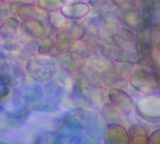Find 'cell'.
Instances as JSON below:
<instances>
[{"label":"cell","mask_w":160,"mask_h":144,"mask_svg":"<svg viewBox=\"0 0 160 144\" xmlns=\"http://www.w3.org/2000/svg\"><path fill=\"white\" fill-rule=\"evenodd\" d=\"M42 59H37L29 61L26 69L28 73L36 80V81H46L52 77L54 72V69L52 63L48 60L41 61Z\"/></svg>","instance_id":"cell-1"},{"label":"cell","mask_w":160,"mask_h":144,"mask_svg":"<svg viewBox=\"0 0 160 144\" xmlns=\"http://www.w3.org/2000/svg\"><path fill=\"white\" fill-rule=\"evenodd\" d=\"M109 97L112 104L125 115L132 113L135 110V105L132 98L124 91L112 88L109 91Z\"/></svg>","instance_id":"cell-2"},{"label":"cell","mask_w":160,"mask_h":144,"mask_svg":"<svg viewBox=\"0 0 160 144\" xmlns=\"http://www.w3.org/2000/svg\"><path fill=\"white\" fill-rule=\"evenodd\" d=\"M112 39L115 42V45L120 49L135 51L137 50L138 40L137 37L128 29L126 28H118L112 34Z\"/></svg>","instance_id":"cell-3"},{"label":"cell","mask_w":160,"mask_h":144,"mask_svg":"<svg viewBox=\"0 0 160 144\" xmlns=\"http://www.w3.org/2000/svg\"><path fill=\"white\" fill-rule=\"evenodd\" d=\"M59 64L61 67L69 72L81 71L85 64L84 57L79 52H64L59 57Z\"/></svg>","instance_id":"cell-4"},{"label":"cell","mask_w":160,"mask_h":144,"mask_svg":"<svg viewBox=\"0 0 160 144\" xmlns=\"http://www.w3.org/2000/svg\"><path fill=\"white\" fill-rule=\"evenodd\" d=\"M106 133L111 144H130L127 130L118 124L109 125Z\"/></svg>","instance_id":"cell-5"},{"label":"cell","mask_w":160,"mask_h":144,"mask_svg":"<svg viewBox=\"0 0 160 144\" xmlns=\"http://www.w3.org/2000/svg\"><path fill=\"white\" fill-rule=\"evenodd\" d=\"M89 11V7L85 3L76 2L62 7V14L69 19H81L84 17Z\"/></svg>","instance_id":"cell-6"},{"label":"cell","mask_w":160,"mask_h":144,"mask_svg":"<svg viewBox=\"0 0 160 144\" xmlns=\"http://www.w3.org/2000/svg\"><path fill=\"white\" fill-rule=\"evenodd\" d=\"M21 29L23 35L32 38H38L45 34V28L43 24L39 21L34 19L23 22L21 26Z\"/></svg>","instance_id":"cell-7"},{"label":"cell","mask_w":160,"mask_h":144,"mask_svg":"<svg viewBox=\"0 0 160 144\" xmlns=\"http://www.w3.org/2000/svg\"><path fill=\"white\" fill-rule=\"evenodd\" d=\"M55 37L57 41V46L60 49V51H64L68 52V51H69L75 45L73 37L70 35V33L67 28L58 30Z\"/></svg>","instance_id":"cell-8"},{"label":"cell","mask_w":160,"mask_h":144,"mask_svg":"<svg viewBox=\"0 0 160 144\" xmlns=\"http://www.w3.org/2000/svg\"><path fill=\"white\" fill-rule=\"evenodd\" d=\"M130 136V142L132 144H147L148 137L144 127L139 124H135L129 127L128 129Z\"/></svg>","instance_id":"cell-9"},{"label":"cell","mask_w":160,"mask_h":144,"mask_svg":"<svg viewBox=\"0 0 160 144\" xmlns=\"http://www.w3.org/2000/svg\"><path fill=\"white\" fill-rule=\"evenodd\" d=\"M19 27V22L15 18H8L1 25L0 33L3 38L11 40L15 37L17 34V29Z\"/></svg>","instance_id":"cell-10"},{"label":"cell","mask_w":160,"mask_h":144,"mask_svg":"<svg viewBox=\"0 0 160 144\" xmlns=\"http://www.w3.org/2000/svg\"><path fill=\"white\" fill-rule=\"evenodd\" d=\"M59 51L60 49L53 43L52 39L49 37H44L38 47V52L40 54L56 55L59 53Z\"/></svg>","instance_id":"cell-11"},{"label":"cell","mask_w":160,"mask_h":144,"mask_svg":"<svg viewBox=\"0 0 160 144\" xmlns=\"http://www.w3.org/2000/svg\"><path fill=\"white\" fill-rule=\"evenodd\" d=\"M15 12L18 14L19 17L27 21V20H32V18L36 17L37 9L32 4L19 2L18 6H16Z\"/></svg>","instance_id":"cell-12"},{"label":"cell","mask_w":160,"mask_h":144,"mask_svg":"<svg viewBox=\"0 0 160 144\" xmlns=\"http://www.w3.org/2000/svg\"><path fill=\"white\" fill-rule=\"evenodd\" d=\"M102 115H103L104 121L107 123H111L110 125L116 124L117 122L121 120L117 111L111 104H104L103 110H102Z\"/></svg>","instance_id":"cell-13"},{"label":"cell","mask_w":160,"mask_h":144,"mask_svg":"<svg viewBox=\"0 0 160 144\" xmlns=\"http://www.w3.org/2000/svg\"><path fill=\"white\" fill-rule=\"evenodd\" d=\"M119 78L116 73L115 68H111L109 70H106L101 75V82L105 86H112L115 83H117Z\"/></svg>","instance_id":"cell-14"},{"label":"cell","mask_w":160,"mask_h":144,"mask_svg":"<svg viewBox=\"0 0 160 144\" xmlns=\"http://www.w3.org/2000/svg\"><path fill=\"white\" fill-rule=\"evenodd\" d=\"M67 29L75 39H82L85 36V29L82 24H79L76 22H68L67 25Z\"/></svg>","instance_id":"cell-15"},{"label":"cell","mask_w":160,"mask_h":144,"mask_svg":"<svg viewBox=\"0 0 160 144\" xmlns=\"http://www.w3.org/2000/svg\"><path fill=\"white\" fill-rule=\"evenodd\" d=\"M50 22L52 23V27L56 28L57 30L64 29V26L67 27V25L68 23L67 22V20L65 19V16L60 12H54V13L51 14Z\"/></svg>","instance_id":"cell-16"},{"label":"cell","mask_w":160,"mask_h":144,"mask_svg":"<svg viewBox=\"0 0 160 144\" xmlns=\"http://www.w3.org/2000/svg\"><path fill=\"white\" fill-rule=\"evenodd\" d=\"M115 69H116V73L118 75L119 80H125L132 72L133 66L128 63H120Z\"/></svg>","instance_id":"cell-17"},{"label":"cell","mask_w":160,"mask_h":144,"mask_svg":"<svg viewBox=\"0 0 160 144\" xmlns=\"http://www.w3.org/2000/svg\"><path fill=\"white\" fill-rule=\"evenodd\" d=\"M38 5L40 7V8L46 10H52V11H55L63 7L62 2H58V1H39L38 2Z\"/></svg>","instance_id":"cell-18"},{"label":"cell","mask_w":160,"mask_h":144,"mask_svg":"<svg viewBox=\"0 0 160 144\" xmlns=\"http://www.w3.org/2000/svg\"><path fill=\"white\" fill-rule=\"evenodd\" d=\"M147 144H160V128L152 133V135L148 138Z\"/></svg>","instance_id":"cell-19"}]
</instances>
